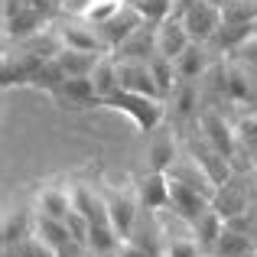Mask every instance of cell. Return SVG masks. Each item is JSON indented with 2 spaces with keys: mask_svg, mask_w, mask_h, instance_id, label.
Returning a JSON list of instances; mask_svg holds the SVG:
<instances>
[{
  "mask_svg": "<svg viewBox=\"0 0 257 257\" xmlns=\"http://www.w3.org/2000/svg\"><path fill=\"white\" fill-rule=\"evenodd\" d=\"M147 160H150V170H160V173H170V170H173V163L179 160V150H176L173 131L153 134L150 150H147Z\"/></svg>",
  "mask_w": 257,
  "mask_h": 257,
  "instance_id": "cell-19",
  "label": "cell"
},
{
  "mask_svg": "<svg viewBox=\"0 0 257 257\" xmlns=\"http://www.w3.org/2000/svg\"><path fill=\"white\" fill-rule=\"evenodd\" d=\"M117 257H163V254L153 251V247L137 244V241H131V238H124V241H120V247H117Z\"/></svg>",
  "mask_w": 257,
  "mask_h": 257,
  "instance_id": "cell-33",
  "label": "cell"
},
{
  "mask_svg": "<svg viewBox=\"0 0 257 257\" xmlns=\"http://www.w3.org/2000/svg\"><path fill=\"white\" fill-rule=\"evenodd\" d=\"M56 36H59V43L62 46H69V49H82V52H107V46H104V39H101V33H98V26L91 23V20H69V23H62L56 30Z\"/></svg>",
  "mask_w": 257,
  "mask_h": 257,
  "instance_id": "cell-6",
  "label": "cell"
},
{
  "mask_svg": "<svg viewBox=\"0 0 257 257\" xmlns=\"http://www.w3.org/2000/svg\"><path fill=\"white\" fill-rule=\"evenodd\" d=\"M251 166H254V170H257V153H251Z\"/></svg>",
  "mask_w": 257,
  "mask_h": 257,
  "instance_id": "cell-37",
  "label": "cell"
},
{
  "mask_svg": "<svg viewBox=\"0 0 257 257\" xmlns=\"http://www.w3.org/2000/svg\"><path fill=\"white\" fill-rule=\"evenodd\" d=\"M117 59H140V62H150L157 56V23H144L124 39V43L114 49Z\"/></svg>",
  "mask_w": 257,
  "mask_h": 257,
  "instance_id": "cell-14",
  "label": "cell"
},
{
  "mask_svg": "<svg viewBox=\"0 0 257 257\" xmlns=\"http://www.w3.org/2000/svg\"><path fill=\"white\" fill-rule=\"evenodd\" d=\"M192 4H195V0H173V13H176V17H182Z\"/></svg>",
  "mask_w": 257,
  "mask_h": 257,
  "instance_id": "cell-34",
  "label": "cell"
},
{
  "mask_svg": "<svg viewBox=\"0 0 257 257\" xmlns=\"http://www.w3.org/2000/svg\"><path fill=\"white\" fill-rule=\"evenodd\" d=\"M208 205H212V199H208L205 192H199V189H192V186H186V182H179V179L170 176V208L182 221L192 225Z\"/></svg>",
  "mask_w": 257,
  "mask_h": 257,
  "instance_id": "cell-11",
  "label": "cell"
},
{
  "mask_svg": "<svg viewBox=\"0 0 257 257\" xmlns=\"http://www.w3.org/2000/svg\"><path fill=\"white\" fill-rule=\"evenodd\" d=\"M144 23H147V20L140 17L137 7H134V4H124L117 13H114V17H107L104 23H98V33H101V39H104L107 52H114L134 30H137V26H144Z\"/></svg>",
  "mask_w": 257,
  "mask_h": 257,
  "instance_id": "cell-8",
  "label": "cell"
},
{
  "mask_svg": "<svg viewBox=\"0 0 257 257\" xmlns=\"http://www.w3.org/2000/svg\"><path fill=\"white\" fill-rule=\"evenodd\" d=\"M192 234H195V241H199L205 251H215V244H218V238H221V231H225V218H221L218 212H215L212 205L205 208V212L199 215V218L192 221Z\"/></svg>",
  "mask_w": 257,
  "mask_h": 257,
  "instance_id": "cell-22",
  "label": "cell"
},
{
  "mask_svg": "<svg viewBox=\"0 0 257 257\" xmlns=\"http://www.w3.org/2000/svg\"><path fill=\"white\" fill-rule=\"evenodd\" d=\"M212 208L221 215V218H234V215H241V212H247V195H244V189H238L231 179L225 182V186H218L215 189V195H212Z\"/></svg>",
  "mask_w": 257,
  "mask_h": 257,
  "instance_id": "cell-21",
  "label": "cell"
},
{
  "mask_svg": "<svg viewBox=\"0 0 257 257\" xmlns=\"http://www.w3.org/2000/svg\"><path fill=\"white\" fill-rule=\"evenodd\" d=\"M117 72H120V88L137 91V94H150V98H163L157 78H153V72H150V62H140V59H117Z\"/></svg>",
  "mask_w": 257,
  "mask_h": 257,
  "instance_id": "cell-12",
  "label": "cell"
},
{
  "mask_svg": "<svg viewBox=\"0 0 257 257\" xmlns=\"http://www.w3.org/2000/svg\"><path fill=\"white\" fill-rule=\"evenodd\" d=\"M33 215H36V221H33V234L43 238L46 244H52L59 251L62 244H69V241H72L65 218H52V215H43V212H33Z\"/></svg>",
  "mask_w": 257,
  "mask_h": 257,
  "instance_id": "cell-23",
  "label": "cell"
},
{
  "mask_svg": "<svg viewBox=\"0 0 257 257\" xmlns=\"http://www.w3.org/2000/svg\"><path fill=\"white\" fill-rule=\"evenodd\" d=\"M176 72L179 82H202L208 72V56H205V43H192L179 59H176Z\"/></svg>",
  "mask_w": 257,
  "mask_h": 257,
  "instance_id": "cell-20",
  "label": "cell"
},
{
  "mask_svg": "<svg viewBox=\"0 0 257 257\" xmlns=\"http://www.w3.org/2000/svg\"><path fill=\"white\" fill-rule=\"evenodd\" d=\"M254 257H257V251H254Z\"/></svg>",
  "mask_w": 257,
  "mask_h": 257,
  "instance_id": "cell-38",
  "label": "cell"
},
{
  "mask_svg": "<svg viewBox=\"0 0 257 257\" xmlns=\"http://www.w3.org/2000/svg\"><path fill=\"white\" fill-rule=\"evenodd\" d=\"M104 56V52H101ZM98 52H82V49H69V46H62V49L56 52V65L59 72H62L65 78H75V75H91V69L98 65Z\"/></svg>",
  "mask_w": 257,
  "mask_h": 257,
  "instance_id": "cell-16",
  "label": "cell"
},
{
  "mask_svg": "<svg viewBox=\"0 0 257 257\" xmlns=\"http://www.w3.org/2000/svg\"><path fill=\"white\" fill-rule=\"evenodd\" d=\"M91 85H94V91H98V104L104 98H111L120 88V72H117V56H114V52H104V56L98 59V65L91 69Z\"/></svg>",
  "mask_w": 257,
  "mask_h": 257,
  "instance_id": "cell-15",
  "label": "cell"
},
{
  "mask_svg": "<svg viewBox=\"0 0 257 257\" xmlns=\"http://www.w3.org/2000/svg\"><path fill=\"white\" fill-rule=\"evenodd\" d=\"M33 221H36V215L23 212V208L7 212L4 215V247H13V244H20V241L30 238L33 234Z\"/></svg>",
  "mask_w": 257,
  "mask_h": 257,
  "instance_id": "cell-24",
  "label": "cell"
},
{
  "mask_svg": "<svg viewBox=\"0 0 257 257\" xmlns=\"http://www.w3.org/2000/svg\"><path fill=\"white\" fill-rule=\"evenodd\" d=\"M98 107L104 111H117L124 117H131V124L137 127L140 134H153L166 117V101L163 98H150V94H137L127 91V88H117L111 98H104Z\"/></svg>",
  "mask_w": 257,
  "mask_h": 257,
  "instance_id": "cell-1",
  "label": "cell"
},
{
  "mask_svg": "<svg viewBox=\"0 0 257 257\" xmlns=\"http://www.w3.org/2000/svg\"><path fill=\"white\" fill-rule=\"evenodd\" d=\"M189 157H192L195 163L208 173V179H212L215 186H225V182L231 179V160L221 157V153L215 150L205 137H202V131H199V137L189 140Z\"/></svg>",
  "mask_w": 257,
  "mask_h": 257,
  "instance_id": "cell-7",
  "label": "cell"
},
{
  "mask_svg": "<svg viewBox=\"0 0 257 257\" xmlns=\"http://www.w3.org/2000/svg\"><path fill=\"white\" fill-rule=\"evenodd\" d=\"M192 43H195V39H192V33H189V26H186L182 17L170 13L163 23H157V52H160V56H166V59L176 62V59H179Z\"/></svg>",
  "mask_w": 257,
  "mask_h": 257,
  "instance_id": "cell-5",
  "label": "cell"
},
{
  "mask_svg": "<svg viewBox=\"0 0 257 257\" xmlns=\"http://www.w3.org/2000/svg\"><path fill=\"white\" fill-rule=\"evenodd\" d=\"M134 7L140 10L147 23H163L173 13V0H134Z\"/></svg>",
  "mask_w": 257,
  "mask_h": 257,
  "instance_id": "cell-29",
  "label": "cell"
},
{
  "mask_svg": "<svg viewBox=\"0 0 257 257\" xmlns=\"http://www.w3.org/2000/svg\"><path fill=\"white\" fill-rule=\"evenodd\" d=\"M208 4H215V7H225V4H228V0H208Z\"/></svg>",
  "mask_w": 257,
  "mask_h": 257,
  "instance_id": "cell-36",
  "label": "cell"
},
{
  "mask_svg": "<svg viewBox=\"0 0 257 257\" xmlns=\"http://www.w3.org/2000/svg\"><path fill=\"white\" fill-rule=\"evenodd\" d=\"M65 225H69V234L75 244L88 247V241H91V221H88V215H82L78 208H72L69 218H65Z\"/></svg>",
  "mask_w": 257,
  "mask_h": 257,
  "instance_id": "cell-30",
  "label": "cell"
},
{
  "mask_svg": "<svg viewBox=\"0 0 257 257\" xmlns=\"http://www.w3.org/2000/svg\"><path fill=\"white\" fill-rule=\"evenodd\" d=\"M225 94H228V101H234V104L257 107V85L251 78V69H247L244 62H238V59L225 65Z\"/></svg>",
  "mask_w": 257,
  "mask_h": 257,
  "instance_id": "cell-13",
  "label": "cell"
},
{
  "mask_svg": "<svg viewBox=\"0 0 257 257\" xmlns=\"http://www.w3.org/2000/svg\"><path fill=\"white\" fill-rule=\"evenodd\" d=\"M231 56L238 59V62H244L247 69H254V72H257V33H251V36H247L244 43H241L238 49L231 52Z\"/></svg>",
  "mask_w": 257,
  "mask_h": 257,
  "instance_id": "cell-32",
  "label": "cell"
},
{
  "mask_svg": "<svg viewBox=\"0 0 257 257\" xmlns=\"http://www.w3.org/2000/svg\"><path fill=\"white\" fill-rule=\"evenodd\" d=\"M101 195H104V205H107V215H111V225L117 228L120 241L131 238L134 228L140 221V199H137V189H117V186H101Z\"/></svg>",
  "mask_w": 257,
  "mask_h": 257,
  "instance_id": "cell-2",
  "label": "cell"
},
{
  "mask_svg": "<svg viewBox=\"0 0 257 257\" xmlns=\"http://www.w3.org/2000/svg\"><path fill=\"white\" fill-rule=\"evenodd\" d=\"M137 199L144 212H160L170 208V173L160 170H147L144 176H137Z\"/></svg>",
  "mask_w": 257,
  "mask_h": 257,
  "instance_id": "cell-10",
  "label": "cell"
},
{
  "mask_svg": "<svg viewBox=\"0 0 257 257\" xmlns=\"http://www.w3.org/2000/svg\"><path fill=\"white\" fill-rule=\"evenodd\" d=\"M202 244L195 241V234H189V238H166L163 244V257H199Z\"/></svg>",
  "mask_w": 257,
  "mask_h": 257,
  "instance_id": "cell-31",
  "label": "cell"
},
{
  "mask_svg": "<svg viewBox=\"0 0 257 257\" xmlns=\"http://www.w3.org/2000/svg\"><path fill=\"white\" fill-rule=\"evenodd\" d=\"M36 212L52 218H69L72 212V189L69 186H43L36 195Z\"/></svg>",
  "mask_w": 257,
  "mask_h": 257,
  "instance_id": "cell-18",
  "label": "cell"
},
{
  "mask_svg": "<svg viewBox=\"0 0 257 257\" xmlns=\"http://www.w3.org/2000/svg\"><path fill=\"white\" fill-rule=\"evenodd\" d=\"M4 257H59V251H56L52 244H46L43 238L30 234V238H26V241H20V244L4 247Z\"/></svg>",
  "mask_w": 257,
  "mask_h": 257,
  "instance_id": "cell-27",
  "label": "cell"
},
{
  "mask_svg": "<svg viewBox=\"0 0 257 257\" xmlns=\"http://www.w3.org/2000/svg\"><path fill=\"white\" fill-rule=\"evenodd\" d=\"M251 251H254L251 234H247V231H234V228L225 225L218 244H215V254H218V257H247Z\"/></svg>",
  "mask_w": 257,
  "mask_h": 257,
  "instance_id": "cell-25",
  "label": "cell"
},
{
  "mask_svg": "<svg viewBox=\"0 0 257 257\" xmlns=\"http://www.w3.org/2000/svg\"><path fill=\"white\" fill-rule=\"evenodd\" d=\"M234 131H238V144L247 153H257V111H247L234 120Z\"/></svg>",
  "mask_w": 257,
  "mask_h": 257,
  "instance_id": "cell-28",
  "label": "cell"
},
{
  "mask_svg": "<svg viewBox=\"0 0 257 257\" xmlns=\"http://www.w3.org/2000/svg\"><path fill=\"white\" fill-rule=\"evenodd\" d=\"M170 98H173V117L199 120V114H202V85L199 82H179Z\"/></svg>",
  "mask_w": 257,
  "mask_h": 257,
  "instance_id": "cell-17",
  "label": "cell"
},
{
  "mask_svg": "<svg viewBox=\"0 0 257 257\" xmlns=\"http://www.w3.org/2000/svg\"><path fill=\"white\" fill-rule=\"evenodd\" d=\"M182 20H186V26H189L195 43H212L215 33L221 30V7L208 4V0H195V4L182 13Z\"/></svg>",
  "mask_w": 257,
  "mask_h": 257,
  "instance_id": "cell-9",
  "label": "cell"
},
{
  "mask_svg": "<svg viewBox=\"0 0 257 257\" xmlns=\"http://www.w3.org/2000/svg\"><path fill=\"white\" fill-rule=\"evenodd\" d=\"M199 131H202V137H205L208 144L221 153V157L234 160V153H238V147H241L238 144V131H234V124H228L225 114H221L215 104H205V107H202V114H199Z\"/></svg>",
  "mask_w": 257,
  "mask_h": 257,
  "instance_id": "cell-3",
  "label": "cell"
},
{
  "mask_svg": "<svg viewBox=\"0 0 257 257\" xmlns=\"http://www.w3.org/2000/svg\"><path fill=\"white\" fill-rule=\"evenodd\" d=\"M88 257H117V251H88Z\"/></svg>",
  "mask_w": 257,
  "mask_h": 257,
  "instance_id": "cell-35",
  "label": "cell"
},
{
  "mask_svg": "<svg viewBox=\"0 0 257 257\" xmlns=\"http://www.w3.org/2000/svg\"><path fill=\"white\" fill-rule=\"evenodd\" d=\"M59 107L65 111H85V107H98V91L91 85V75H75V78H65L56 91L49 94Z\"/></svg>",
  "mask_w": 257,
  "mask_h": 257,
  "instance_id": "cell-4",
  "label": "cell"
},
{
  "mask_svg": "<svg viewBox=\"0 0 257 257\" xmlns=\"http://www.w3.org/2000/svg\"><path fill=\"white\" fill-rule=\"evenodd\" d=\"M150 72H153V78H157V85H160V94L170 101V94L176 91V85H179V72H176V62L157 52V56L150 59Z\"/></svg>",
  "mask_w": 257,
  "mask_h": 257,
  "instance_id": "cell-26",
  "label": "cell"
}]
</instances>
